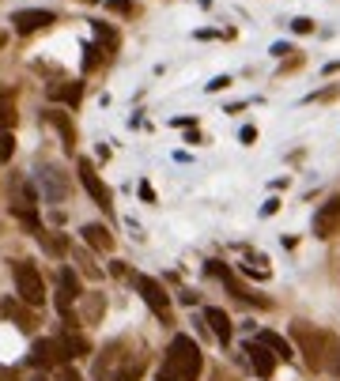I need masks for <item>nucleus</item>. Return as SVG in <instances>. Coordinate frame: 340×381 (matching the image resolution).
Here are the masks:
<instances>
[{
	"instance_id": "f257e3e1",
	"label": "nucleus",
	"mask_w": 340,
	"mask_h": 381,
	"mask_svg": "<svg viewBox=\"0 0 340 381\" xmlns=\"http://www.w3.org/2000/svg\"><path fill=\"white\" fill-rule=\"evenodd\" d=\"M148 366V355L144 347H136L133 340H114V344L102 347V355L95 359V377L99 381H136Z\"/></svg>"
},
{
	"instance_id": "f03ea898",
	"label": "nucleus",
	"mask_w": 340,
	"mask_h": 381,
	"mask_svg": "<svg viewBox=\"0 0 340 381\" xmlns=\"http://www.w3.org/2000/svg\"><path fill=\"white\" fill-rule=\"evenodd\" d=\"M291 340L299 344V355L306 359L310 370H329V362H333V355H336V344H340L333 332H321V328H314L306 321H295L291 325Z\"/></svg>"
},
{
	"instance_id": "7ed1b4c3",
	"label": "nucleus",
	"mask_w": 340,
	"mask_h": 381,
	"mask_svg": "<svg viewBox=\"0 0 340 381\" xmlns=\"http://www.w3.org/2000/svg\"><path fill=\"white\" fill-rule=\"evenodd\" d=\"M166 370L181 377V381H197L201 370H204V355L197 347V340L186 336V332H178L174 340H170V347H166Z\"/></svg>"
},
{
	"instance_id": "20e7f679",
	"label": "nucleus",
	"mask_w": 340,
	"mask_h": 381,
	"mask_svg": "<svg viewBox=\"0 0 340 381\" xmlns=\"http://www.w3.org/2000/svg\"><path fill=\"white\" fill-rule=\"evenodd\" d=\"M11 275H16V295L27 302V306H42V302H46L42 272H38L31 260H16V265H11Z\"/></svg>"
},
{
	"instance_id": "39448f33",
	"label": "nucleus",
	"mask_w": 340,
	"mask_h": 381,
	"mask_svg": "<svg viewBox=\"0 0 340 381\" xmlns=\"http://www.w3.org/2000/svg\"><path fill=\"white\" fill-rule=\"evenodd\" d=\"M133 283H136L140 298L151 306V313H155V318H159L163 325H174V310H170V295L163 291V287L155 283L151 275H133Z\"/></svg>"
},
{
	"instance_id": "423d86ee",
	"label": "nucleus",
	"mask_w": 340,
	"mask_h": 381,
	"mask_svg": "<svg viewBox=\"0 0 340 381\" xmlns=\"http://www.w3.org/2000/svg\"><path fill=\"white\" fill-rule=\"evenodd\" d=\"M76 174H80V186L91 193V200H95L102 212H110V204H114V196H110V189L102 186V178H99V170H95V163L91 159H80L76 163Z\"/></svg>"
},
{
	"instance_id": "0eeeda50",
	"label": "nucleus",
	"mask_w": 340,
	"mask_h": 381,
	"mask_svg": "<svg viewBox=\"0 0 340 381\" xmlns=\"http://www.w3.org/2000/svg\"><path fill=\"white\" fill-rule=\"evenodd\" d=\"M208 272H212V275H219V280H224V287H227V291H231L234 298H242V302H254V306L269 310V298L254 295L250 287H246V283H242V280H239V275H234V272H231L227 265H219V260H208Z\"/></svg>"
},
{
	"instance_id": "6e6552de",
	"label": "nucleus",
	"mask_w": 340,
	"mask_h": 381,
	"mask_svg": "<svg viewBox=\"0 0 340 381\" xmlns=\"http://www.w3.org/2000/svg\"><path fill=\"white\" fill-rule=\"evenodd\" d=\"M64 362H72V359H69V351H64L61 336H57V340H34L31 366H38V370H49V366H64Z\"/></svg>"
},
{
	"instance_id": "1a4fd4ad",
	"label": "nucleus",
	"mask_w": 340,
	"mask_h": 381,
	"mask_svg": "<svg viewBox=\"0 0 340 381\" xmlns=\"http://www.w3.org/2000/svg\"><path fill=\"white\" fill-rule=\"evenodd\" d=\"M246 355H250V366H254V374L261 377V381H269L272 374H276V355H272L265 344H261V340H246V347H242Z\"/></svg>"
},
{
	"instance_id": "9d476101",
	"label": "nucleus",
	"mask_w": 340,
	"mask_h": 381,
	"mask_svg": "<svg viewBox=\"0 0 340 381\" xmlns=\"http://www.w3.org/2000/svg\"><path fill=\"white\" fill-rule=\"evenodd\" d=\"M314 234L318 238H333V234H340V196H329L318 215H314Z\"/></svg>"
},
{
	"instance_id": "9b49d317",
	"label": "nucleus",
	"mask_w": 340,
	"mask_h": 381,
	"mask_svg": "<svg viewBox=\"0 0 340 381\" xmlns=\"http://www.w3.org/2000/svg\"><path fill=\"white\" fill-rule=\"evenodd\" d=\"M0 313H4L11 325H19L23 332H34V325H38L34 306H27L23 298H4V302H0Z\"/></svg>"
},
{
	"instance_id": "f8f14e48",
	"label": "nucleus",
	"mask_w": 340,
	"mask_h": 381,
	"mask_svg": "<svg viewBox=\"0 0 340 381\" xmlns=\"http://www.w3.org/2000/svg\"><path fill=\"white\" fill-rule=\"evenodd\" d=\"M11 23H16L19 34H34V31L49 27V23H57V16H54V11H42V8H27V11H16Z\"/></svg>"
},
{
	"instance_id": "ddd939ff",
	"label": "nucleus",
	"mask_w": 340,
	"mask_h": 381,
	"mask_svg": "<svg viewBox=\"0 0 340 381\" xmlns=\"http://www.w3.org/2000/svg\"><path fill=\"white\" fill-rule=\"evenodd\" d=\"M80 298V275H76L72 268H61V287H57V310L69 318L72 302Z\"/></svg>"
},
{
	"instance_id": "4468645a",
	"label": "nucleus",
	"mask_w": 340,
	"mask_h": 381,
	"mask_svg": "<svg viewBox=\"0 0 340 381\" xmlns=\"http://www.w3.org/2000/svg\"><path fill=\"white\" fill-rule=\"evenodd\" d=\"M46 121L61 133V148L64 151H76V125H72V117L64 113V110H46Z\"/></svg>"
},
{
	"instance_id": "2eb2a0df",
	"label": "nucleus",
	"mask_w": 340,
	"mask_h": 381,
	"mask_svg": "<svg viewBox=\"0 0 340 381\" xmlns=\"http://www.w3.org/2000/svg\"><path fill=\"white\" fill-rule=\"evenodd\" d=\"M80 238L91 249H99V253H110V249H114V234L102 227V223H87V227H80Z\"/></svg>"
},
{
	"instance_id": "dca6fc26",
	"label": "nucleus",
	"mask_w": 340,
	"mask_h": 381,
	"mask_svg": "<svg viewBox=\"0 0 340 381\" xmlns=\"http://www.w3.org/2000/svg\"><path fill=\"white\" fill-rule=\"evenodd\" d=\"M49 98L64 102V106H80V102H84V83H80V80L57 83V87H49Z\"/></svg>"
},
{
	"instance_id": "f3484780",
	"label": "nucleus",
	"mask_w": 340,
	"mask_h": 381,
	"mask_svg": "<svg viewBox=\"0 0 340 381\" xmlns=\"http://www.w3.org/2000/svg\"><path fill=\"white\" fill-rule=\"evenodd\" d=\"M204 321L212 325L216 340L227 347V344H231V318H227V313H224V310H216V306H208V310H204Z\"/></svg>"
},
{
	"instance_id": "a211bd4d",
	"label": "nucleus",
	"mask_w": 340,
	"mask_h": 381,
	"mask_svg": "<svg viewBox=\"0 0 340 381\" xmlns=\"http://www.w3.org/2000/svg\"><path fill=\"white\" fill-rule=\"evenodd\" d=\"M16 91L11 87H0V133H11V125H16Z\"/></svg>"
},
{
	"instance_id": "6ab92c4d",
	"label": "nucleus",
	"mask_w": 340,
	"mask_h": 381,
	"mask_svg": "<svg viewBox=\"0 0 340 381\" xmlns=\"http://www.w3.org/2000/svg\"><path fill=\"white\" fill-rule=\"evenodd\" d=\"M257 340H261V344H265L272 355H276V359H284V362H287V359H295V351H291V344H287L284 336H276V332H261Z\"/></svg>"
},
{
	"instance_id": "aec40b11",
	"label": "nucleus",
	"mask_w": 340,
	"mask_h": 381,
	"mask_svg": "<svg viewBox=\"0 0 340 381\" xmlns=\"http://www.w3.org/2000/svg\"><path fill=\"white\" fill-rule=\"evenodd\" d=\"M61 344H64V351H69V359H80V355H87L91 351V344H87V336H80V332H64L61 336Z\"/></svg>"
},
{
	"instance_id": "412c9836",
	"label": "nucleus",
	"mask_w": 340,
	"mask_h": 381,
	"mask_svg": "<svg viewBox=\"0 0 340 381\" xmlns=\"http://www.w3.org/2000/svg\"><path fill=\"white\" fill-rule=\"evenodd\" d=\"M242 272H246V275H257V280H269V260H265V257H250V260L242 265Z\"/></svg>"
},
{
	"instance_id": "4be33fe9",
	"label": "nucleus",
	"mask_w": 340,
	"mask_h": 381,
	"mask_svg": "<svg viewBox=\"0 0 340 381\" xmlns=\"http://www.w3.org/2000/svg\"><path fill=\"white\" fill-rule=\"evenodd\" d=\"M95 31H99V38H102V46H106V57L117 49V31L114 27H106V23H95Z\"/></svg>"
},
{
	"instance_id": "5701e85b",
	"label": "nucleus",
	"mask_w": 340,
	"mask_h": 381,
	"mask_svg": "<svg viewBox=\"0 0 340 381\" xmlns=\"http://www.w3.org/2000/svg\"><path fill=\"white\" fill-rule=\"evenodd\" d=\"M16 155V136L11 133H0V163H8Z\"/></svg>"
},
{
	"instance_id": "b1692460",
	"label": "nucleus",
	"mask_w": 340,
	"mask_h": 381,
	"mask_svg": "<svg viewBox=\"0 0 340 381\" xmlns=\"http://www.w3.org/2000/svg\"><path fill=\"white\" fill-rule=\"evenodd\" d=\"M84 54H87V57H84V68H87V72H91V68H95V64H99L102 57H106V54H102V49H99V46H87V49H84Z\"/></svg>"
},
{
	"instance_id": "393cba45",
	"label": "nucleus",
	"mask_w": 340,
	"mask_h": 381,
	"mask_svg": "<svg viewBox=\"0 0 340 381\" xmlns=\"http://www.w3.org/2000/svg\"><path fill=\"white\" fill-rule=\"evenodd\" d=\"M42 245L49 253H64V238H57V234H42Z\"/></svg>"
},
{
	"instance_id": "a878e982",
	"label": "nucleus",
	"mask_w": 340,
	"mask_h": 381,
	"mask_svg": "<svg viewBox=\"0 0 340 381\" xmlns=\"http://www.w3.org/2000/svg\"><path fill=\"white\" fill-rule=\"evenodd\" d=\"M291 31H295V34H310V31H314V19H306V16H299V19L291 23Z\"/></svg>"
},
{
	"instance_id": "bb28decb",
	"label": "nucleus",
	"mask_w": 340,
	"mask_h": 381,
	"mask_svg": "<svg viewBox=\"0 0 340 381\" xmlns=\"http://www.w3.org/2000/svg\"><path fill=\"white\" fill-rule=\"evenodd\" d=\"M61 381H84V377H80V370H76V366L64 362V366H61Z\"/></svg>"
},
{
	"instance_id": "cd10ccee",
	"label": "nucleus",
	"mask_w": 340,
	"mask_h": 381,
	"mask_svg": "<svg viewBox=\"0 0 340 381\" xmlns=\"http://www.w3.org/2000/svg\"><path fill=\"white\" fill-rule=\"evenodd\" d=\"M110 8H114V11H121V16H133V11H136L133 4H129V0H110Z\"/></svg>"
},
{
	"instance_id": "c85d7f7f",
	"label": "nucleus",
	"mask_w": 340,
	"mask_h": 381,
	"mask_svg": "<svg viewBox=\"0 0 340 381\" xmlns=\"http://www.w3.org/2000/svg\"><path fill=\"white\" fill-rule=\"evenodd\" d=\"M212 381H239V377H234L227 366H216V370H212Z\"/></svg>"
},
{
	"instance_id": "c756f323",
	"label": "nucleus",
	"mask_w": 340,
	"mask_h": 381,
	"mask_svg": "<svg viewBox=\"0 0 340 381\" xmlns=\"http://www.w3.org/2000/svg\"><path fill=\"white\" fill-rule=\"evenodd\" d=\"M224 87H231V76H216V80L208 83V91H224Z\"/></svg>"
},
{
	"instance_id": "7c9ffc66",
	"label": "nucleus",
	"mask_w": 340,
	"mask_h": 381,
	"mask_svg": "<svg viewBox=\"0 0 340 381\" xmlns=\"http://www.w3.org/2000/svg\"><path fill=\"white\" fill-rule=\"evenodd\" d=\"M239 140H242V143H254V140H257V128H254V125H246L242 133H239Z\"/></svg>"
},
{
	"instance_id": "2f4dec72",
	"label": "nucleus",
	"mask_w": 340,
	"mask_h": 381,
	"mask_svg": "<svg viewBox=\"0 0 340 381\" xmlns=\"http://www.w3.org/2000/svg\"><path fill=\"white\" fill-rule=\"evenodd\" d=\"M272 54H276V57H287V54H295V49L287 46V42H276V46H272Z\"/></svg>"
},
{
	"instance_id": "473e14b6",
	"label": "nucleus",
	"mask_w": 340,
	"mask_h": 381,
	"mask_svg": "<svg viewBox=\"0 0 340 381\" xmlns=\"http://www.w3.org/2000/svg\"><path fill=\"white\" fill-rule=\"evenodd\" d=\"M140 196H144V200H155V189L148 186V181H140Z\"/></svg>"
},
{
	"instance_id": "72a5a7b5",
	"label": "nucleus",
	"mask_w": 340,
	"mask_h": 381,
	"mask_svg": "<svg viewBox=\"0 0 340 381\" xmlns=\"http://www.w3.org/2000/svg\"><path fill=\"white\" fill-rule=\"evenodd\" d=\"M174 125H178V128H193V125H197V117H178Z\"/></svg>"
},
{
	"instance_id": "f704fd0d",
	"label": "nucleus",
	"mask_w": 340,
	"mask_h": 381,
	"mask_svg": "<svg viewBox=\"0 0 340 381\" xmlns=\"http://www.w3.org/2000/svg\"><path fill=\"white\" fill-rule=\"evenodd\" d=\"M329 370L340 377V344H336V355H333V362H329Z\"/></svg>"
},
{
	"instance_id": "c9c22d12",
	"label": "nucleus",
	"mask_w": 340,
	"mask_h": 381,
	"mask_svg": "<svg viewBox=\"0 0 340 381\" xmlns=\"http://www.w3.org/2000/svg\"><path fill=\"white\" fill-rule=\"evenodd\" d=\"M276 208H280V200H265V208H261V212H265V215H276Z\"/></svg>"
},
{
	"instance_id": "e433bc0d",
	"label": "nucleus",
	"mask_w": 340,
	"mask_h": 381,
	"mask_svg": "<svg viewBox=\"0 0 340 381\" xmlns=\"http://www.w3.org/2000/svg\"><path fill=\"white\" fill-rule=\"evenodd\" d=\"M159 381H181V377H174V374H170L166 366H163V370H159Z\"/></svg>"
},
{
	"instance_id": "4c0bfd02",
	"label": "nucleus",
	"mask_w": 340,
	"mask_h": 381,
	"mask_svg": "<svg viewBox=\"0 0 340 381\" xmlns=\"http://www.w3.org/2000/svg\"><path fill=\"white\" fill-rule=\"evenodd\" d=\"M0 381H16V374H8V370H0Z\"/></svg>"
},
{
	"instance_id": "58836bf2",
	"label": "nucleus",
	"mask_w": 340,
	"mask_h": 381,
	"mask_svg": "<svg viewBox=\"0 0 340 381\" xmlns=\"http://www.w3.org/2000/svg\"><path fill=\"white\" fill-rule=\"evenodd\" d=\"M34 381H49V377H34Z\"/></svg>"
},
{
	"instance_id": "ea45409f",
	"label": "nucleus",
	"mask_w": 340,
	"mask_h": 381,
	"mask_svg": "<svg viewBox=\"0 0 340 381\" xmlns=\"http://www.w3.org/2000/svg\"><path fill=\"white\" fill-rule=\"evenodd\" d=\"M0 46H4V34H0Z\"/></svg>"
}]
</instances>
